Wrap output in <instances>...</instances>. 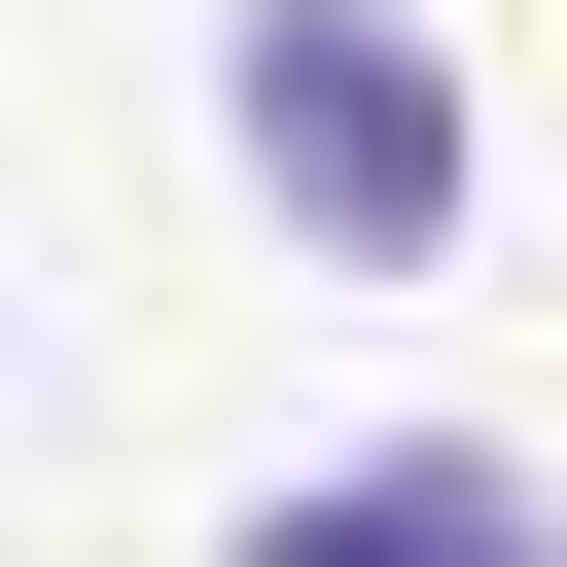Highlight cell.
<instances>
[{"label":"cell","mask_w":567,"mask_h":567,"mask_svg":"<svg viewBox=\"0 0 567 567\" xmlns=\"http://www.w3.org/2000/svg\"><path fill=\"white\" fill-rule=\"evenodd\" d=\"M213 142H248V213H284L319 284H425V248H461V177H496V142H461V71H425L390 0H248V35H213Z\"/></svg>","instance_id":"1"}]
</instances>
